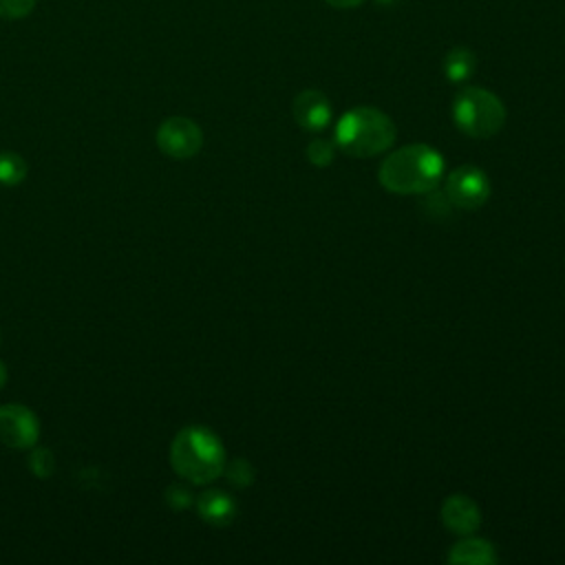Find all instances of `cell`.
I'll return each instance as SVG.
<instances>
[{"label": "cell", "instance_id": "obj_1", "mask_svg": "<svg viewBox=\"0 0 565 565\" xmlns=\"http://www.w3.org/2000/svg\"><path fill=\"white\" fill-rule=\"evenodd\" d=\"M441 174V154L426 143H411L397 148L382 161L377 181L393 194H426L437 188Z\"/></svg>", "mask_w": 565, "mask_h": 565}, {"label": "cell", "instance_id": "obj_14", "mask_svg": "<svg viewBox=\"0 0 565 565\" xmlns=\"http://www.w3.org/2000/svg\"><path fill=\"white\" fill-rule=\"evenodd\" d=\"M227 475V481L236 488H245L254 481V468L247 459H234L230 461V466H225L223 470Z\"/></svg>", "mask_w": 565, "mask_h": 565}, {"label": "cell", "instance_id": "obj_20", "mask_svg": "<svg viewBox=\"0 0 565 565\" xmlns=\"http://www.w3.org/2000/svg\"><path fill=\"white\" fill-rule=\"evenodd\" d=\"M7 384V366L4 362H0V388Z\"/></svg>", "mask_w": 565, "mask_h": 565}, {"label": "cell", "instance_id": "obj_3", "mask_svg": "<svg viewBox=\"0 0 565 565\" xmlns=\"http://www.w3.org/2000/svg\"><path fill=\"white\" fill-rule=\"evenodd\" d=\"M395 126L388 115L373 106L344 113L335 126V146L351 157H373L391 148Z\"/></svg>", "mask_w": 565, "mask_h": 565}, {"label": "cell", "instance_id": "obj_12", "mask_svg": "<svg viewBox=\"0 0 565 565\" xmlns=\"http://www.w3.org/2000/svg\"><path fill=\"white\" fill-rule=\"evenodd\" d=\"M477 68V57L470 49L455 46L444 57V75L450 82H466Z\"/></svg>", "mask_w": 565, "mask_h": 565}, {"label": "cell", "instance_id": "obj_6", "mask_svg": "<svg viewBox=\"0 0 565 565\" xmlns=\"http://www.w3.org/2000/svg\"><path fill=\"white\" fill-rule=\"evenodd\" d=\"M448 201L461 210H477L490 196V181L483 170L475 166H459L446 177Z\"/></svg>", "mask_w": 565, "mask_h": 565}, {"label": "cell", "instance_id": "obj_9", "mask_svg": "<svg viewBox=\"0 0 565 565\" xmlns=\"http://www.w3.org/2000/svg\"><path fill=\"white\" fill-rule=\"evenodd\" d=\"M441 523L448 527V532L468 536L481 525V512L470 497L452 494L441 505Z\"/></svg>", "mask_w": 565, "mask_h": 565}, {"label": "cell", "instance_id": "obj_11", "mask_svg": "<svg viewBox=\"0 0 565 565\" xmlns=\"http://www.w3.org/2000/svg\"><path fill=\"white\" fill-rule=\"evenodd\" d=\"M497 550L490 541L486 539H475V536H463L452 550L448 552V561L457 565H492L497 563Z\"/></svg>", "mask_w": 565, "mask_h": 565}, {"label": "cell", "instance_id": "obj_10", "mask_svg": "<svg viewBox=\"0 0 565 565\" xmlns=\"http://www.w3.org/2000/svg\"><path fill=\"white\" fill-rule=\"evenodd\" d=\"M196 510L210 525H227L236 516V501L223 490H205L196 499Z\"/></svg>", "mask_w": 565, "mask_h": 565}, {"label": "cell", "instance_id": "obj_4", "mask_svg": "<svg viewBox=\"0 0 565 565\" xmlns=\"http://www.w3.org/2000/svg\"><path fill=\"white\" fill-rule=\"evenodd\" d=\"M452 119L463 135L472 139H488L503 128L505 106L494 93L468 86L452 99Z\"/></svg>", "mask_w": 565, "mask_h": 565}, {"label": "cell", "instance_id": "obj_13", "mask_svg": "<svg viewBox=\"0 0 565 565\" xmlns=\"http://www.w3.org/2000/svg\"><path fill=\"white\" fill-rule=\"evenodd\" d=\"M26 177V161L18 152H2L0 154V183L2 185H18Z\"/></svg>", "mask_w": 565, "mask_h": 565}, {"label": "cell", "instance_id": "obj_5", "mask_svg": "<svg viewBox=\"0 0 565 565\" xmlns=\"http://www.w3.org/2000/svg\"><path fill=\"white\" fill-rule=\"evenodd\" d=\"M157 146L170 159H190L203 146V132L190 117H168L157 128Z\"/></svg>", "mask_w": 565, "mask_h": 565}, {"label": "cell", "instance_id": "obj_21", "mask_svg": "<svg viewBox=\"0 0 565 565\" xmlns=\"http://www.w3.org/2000/svg\"><path fill=\"white\" fill-rule=\"evenodd\" d=\"M377 2H391V0H377Z\"/></svg>", "mask_w": 565, "mask_h": 565}, {"label": "cell", "instance_id": "obj_2", "mask_svg": "<svg viewBox=\"0 0 565 565\" xmlns=\"http://www.w3.org/2000/svg\"><path fill=\"white\" fill-rule=\"evenodd\" d=\"M170 466L181 479L203 486L223 475L225 448L210 428L185 426L170 444Z\"/></svg>", "mask_w": 565, "mask_h": 565}, {"label": "cell", "instance_id": "obj_19", "mask_svg": "<svg viewBox=\"0 0 565 565\" xmlns=\"http://www.w3.org/2000/svg\"><path fill=\"white\" fill-rule=\"evenodd\" d=\"M324 2H329V4L335 7V9H353V7L362 4L364 0H324Z\"/></svg>", "mask_w": 565, "mask_h": 565}, {"label": "cell", "instance_id": "obj_16", "mask_svg": "<svg viewBox=\"0 0 565 565\" xmlns=\"http://www.w3.org/2000/svg\"><path fill=\"white\" fill-rule=\"evenodd\" d=\"M35 9V0H0V18L20 20Z\"/></svg>", "mask_w": 565, "mask_h": 565}, {"label": "cell", "instance_id": "obj_17", "mask_svg": "<svg viewBox=\"0 0 565 565\" xmlns=\"http://www.w3.org/2000/svg\"><path fill=\"white\" fill-rule=\"evenodd\" d=\"M53 455L46 450V448H35L29 457V468L33 475H38L40 479H46L51 472H53Z\"/></svg>", "mask_w": 565, "mask_h": 565}, {"label": "cell", "instance_id": "obj_18", "mask_svg": "<svg viewBox=\"0 0 565 565\" xmlns=\"http://www.w3.org/2000/svg\"><path fill=\"white\" fill-rule=\"evenodd\" d=\"M166 503L172 508V510H185L194 503V497L188 488L183 486H177L172 483L168 490H166Z\"/></svg>", "mask_w": 565, "mask_h": 565}, {"label": "cell", "instance_id": "obj_15", "mask_svg": "<svg viewBox=\"0 0 565 565\" xmlns=\"http://www.w3.org/2000/svg\"><path fill=\"white\" fill-rule=\"evenodd\" d=\"M333 152H335V148H333V143L327 141V139H313V141L305 148L307 159H309L313 166H318V168L329 166V163L333 161Z\"/></svg>", "mask_w": 565, "mask_h": 565}, {"label": "cell", "instance_id": "obj_8", "mask_svg": "<svg viewBox=\"0 0 565 565\" xmlns=\"http://www.w3.org/2000/svg\"><path fill=\"white\" fill-rule=\"evenodd\" d=\"M291 113L300 128L318 132V130H324L331 121V102L327 99L324 93L316 88H307L296 95L291 104Z\"/></svg>", "mask_w": 565, "mask_h": 565}, {"label": "cell", "instance_id": "obj_7", "mask_svg": "<svg viewBox=\"0 0 565 565\" xmlns=\"http://www.w3.org/2000/svg\"><path fill=\"white\" fill-rule=\"evenodd\" d=\"M40 437V422L31 408L24 404L0 406V444L24 450L33 448Z\"/></svg>", "mask_w": 565, "mask_h": 565}]
</instances>
